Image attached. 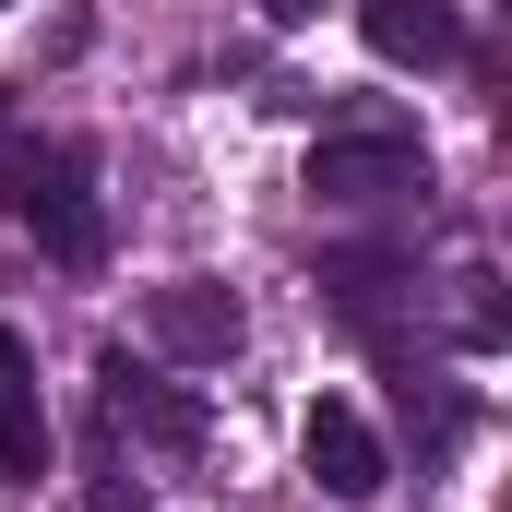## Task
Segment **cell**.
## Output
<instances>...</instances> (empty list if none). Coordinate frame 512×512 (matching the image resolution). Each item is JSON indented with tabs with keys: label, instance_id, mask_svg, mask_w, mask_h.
I'll list each match as a JSON object with an SVG mask.
<instances>
[{
	"label": "cell",
	"instance_id": "obj_7",
	"mask_svg": "<svg viewBox=\"0 0 512 512\" xmlns=\"http://www.w3.org/2000/svg\"><path fill=\"white\" fill-rule=\"evenodd\" d=\"M405 298H417V274H405L393 251H334V262H322V310H334L346 334H370V346H393Z\"/></svg>",
	"mask_w": 512,
	"mask_h": 512
},
{
	"label": "cell",
	"instance_id": "obj_3",
	"mask_svg": "<svg viewBox=\"0 0 512 512\" xmlns=\"http://www.w3.org/2000/svg\"><path fill=\"white\" fill-rule=\"evenodd\" d=\"M96 405H108V441H143V453H167V465H191L203 441H215V417H203V393H179V382H155V370H131V358H108L96 370Z\"/></svg>",
	"mask_w": 512,
	"mask_h": 512
},
{
	"label": "cell",
	"instance_id": "obj_10",
	"mask_svg": "<svg viewBox=\"0 0 512 512\" xmlns=\"http://www.w3.org/2000/svg\"><path fill=\"white\" fill-rule=\"evenodd\" d=\"M84 512H155V501H143V489L120 477V441L96 453V477H84Z\"/></svg>",
	"mask_w": 512,
	"mask_h": 512
},
{
	"label": "cell",
	"instance_id": "obj_11",
	"mask_svg": "<svg viewBox=\"0 0 512 512\" xmlns=\"http://www.w3.org/2000/svg\"><path fill=\"white\" fill-rule=\"evenodd\" d=\"M262 12H274V24H310V12H322V0H262Z\"/></svg>",
	"mask_w": 512,
	"mask_h": 512
},
{
	"label": "cell",
	"instance_id": "obj_6",
	"mask_svg": "<svg viewBox=\"0 0 512 512\" xmlns=\"http://www.w3.org/2000/svg\"><path fill=\"white\" fill-rule=\"evenodd\" d=\"M358 36L393 72H453L465 60V12L453 0H358Z\"/></svg>",
	"mask_w": 512,
	"mask_h": 512
},
{
	"label": "cell",
	"instance_id": "obj_9",
	"mask_svg": "<svg viewBox=\"0 0 512 512\" xmlns=\"http://www.w3.org/2000/svg\"><path fill=\"white\" fill-rule=\"evenodd\" d=\"M453 286H465V298H453V334H465V346L489 358V346L512 334V310H501V274H453Z\"/></svg>",
	"mask_w": 512,
	"mask_h": 512
},
{
	"label": "cell",
	"instance_id": "obj_1",
	"mask_svg": "<svg viewBox=\"0 0 512 512\" xmlns=\"http://www.w3.org/2000/svg\"><path fill=\"white\" fill-rule=\"evenodd\" d=\"M0 203L60 274H96L108 262V191H96V155L84 143H0Z\"/></svg>",
	"mask_w": 512,
	"mask_h": 512
},
{
	"label": "cell",
	"instance_id": "obj_5",
	"mask_svg": "<svg viewBox=\"0 0 512 512\" xmlns=\"http://www.w3.org/2000/svg\"><path fill=\"white\" fill-rule=\"evenodd\" d=\"M143 334H155L167 358H191V370H227V358H239V334H251V310H239L227 286L179 274V286H155V298H143Z\"/></svg>",
	"mask_w": 512,
	"mask_h": 512
},
{
	"label": "cell",
	"instance_id": "obj_8",
	"mask_svg": "<svg viewBox=\"0 0 512 512\" xmlns=\"http://www.w3.org/2000/svg\"><path fill=\"white\" fill-rule=\"evenodd\" d=\"M36 477H48V393H36L24 334L0 322V489H36Z\"/></svg>",
	"mask_w": 512,
	"mask_h": 512
},
{
	"label": "cell",
	"instance_id": "obj_2",
	"mask_svg": "<svg viewBox=\"0 0 512 512\" xmlns=\"http://www.w3.org/2000/svg\"><path fill=\"white\" fill-rule=\"evenodd\" d=\"M310 203H334V215H393V203H429V143H417L405 120L310 143Z\"/></svg>",
	"mask_w": 512,
	"mask_h": 512
},
{
	"label": "cell",
	"instance_id": "obj_4",
	"mask_svg": "<svg viewBox=\"0 0 512 512\" xmlns=\"http://www.w3.org/2000/svg\"><path fill=\"white\" fill-rule=\"evenodd\" d=\"M298 465H310V489H322V501H346V512L393 489V453H382V429H370L358 405H334V393L310 405V429H298Z\"/></svg>",
	"mask_w": 512,
	"mask_h": 512
}]
</instances>
